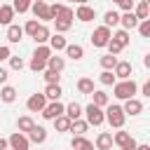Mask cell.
<instances>
[{
  "mask_svg": "<svg viewBox=\"0 0 150 150\" xmlns=\"http://www.w3.org/2000/svg\"><path fill=\"white\" fill-rule=\"evenodd\" d=\"M33 124H35V122H33V117H28V115H23V117H19V120H16V129H19L21 134H28Z\"/></svg>",
  "mask_w": 150,
  "mask_h": 150,
  "instance_id": "33",
  "label": "cell"
},
{
  "mask_svg": "<svg viewBox=\"0 0 150 150\" xmlns=\"http://www.w3.org/2000/svg\"><path fill=\"white\" fill-rule=\"evenodd\" d=\"M110 38H112V30H110L108 26H98V28H94V33H91V45L98 47V49H103Z\"/></svg>",
  "mask_w": 150,
  "mask_h": 150,
  "instance_id": "5",
  "label": "cell"
},
{
  "mask_svg": "<svg viewBox=\"0 0 150 150\" xmlns=\"http://www.w3.org/2000/svg\"><path fill=\"white\" fill-rule=\"evenodd\" d=\"M45 105H47V98H45V94H33V96L26 101V108H28L30 112H40Z\"/></svg>",
  "mask_w": 150,
  "mask_h": 150,
  "instance_id": "12",
  "label": "cell"
},
{
  "mask_svg": "<svg viewBox=\"0 0 150 150\" xmlns=\"http://www.w3.org/2000/svg\"><path fill=\"white\" fill-rule=\"evenodd\" d=\"M28 150H30V148H28Z\"/></svg>",
  "mask_w": 150,
  "mask_h": 150,
  "instance_id": "55",
  "label": "cell"
},
{
  "mask_svg": "<svg viewBox=\"0 0 150 150\" xmlns=\"http://www.w3.org/2000/svg\"><path fill=\"white\" fill-rule=\"evenodd\" d=\"M21 38H23V28L16 26V23H9L7 26V40L12 45H16V42H21Z\"/></svg>",
  "mask_w": 150,
  "mask_h": 150,
  "instance_id": "17",
  "label": "cell"
},
{
  "mask_svg": "<svg viewBox=\"0 0 150 150\" xmlns=\"http://www.w3.org/2000/svg\"><path fill=\"white\" fill-rule=\"evenodd\" d=\"M94 148H96V150H110V148H112V134H110V131H101V134L96 136Z\"/></svg>",
  "mask_w": 150,
  "mask_h": 150,
  "instance_id": "14",
  "label": "cell"
},
{
  "mask_svg": "<svg viewBox=\"0 0 150 150\" xmlns=\"http://www.w3.org/2000/svg\"><path fill=\"white\" fill-rule=\"evenodd\" d=\"M98 63H101L103 70H112L115 63H117V56H115V54H103V56L98 59Z\"/></svg>",
  "mask_w": 150,
  "mask_h": 150,
  "instance_id": "31",
  "label": "cell"
},
{
  "mask_svg": "<svg viewBox=\"0 0 150 150\" xmlns=\"http://www.w3.org/2000/svg\"><path fill=\"white\" fill-rule=\"evenodd\" d=\"M38 26H40V21H38V19H28V21H26V26H23V33H28V35L33 38V33L38 30Z\"/></svg>",
  "mask_w": 150,
  "mask_h": 150,
  "instance_id": "43",
  "label": "cell"
},
{
  "mask_svg": "<svg viewBox=\"0 0 150 150\" xmlns=\"http://www.w3.org/2000/svg\"><path fill=\"white\" fill-rule=\"evenodd\" d=\"M120 23H122L124 30H134L138 26V19H136L134 12H124V14H120Z\"/></svg>",
  "mask_w": 150,
  "mask_h": 150,
  "instance_id": "15",
  "label": "cell"
},
{
  "mask_svg": "<svg viewBox=\"0 0 150 150\" xmlns=\"http://www.w3.org/2000/svg\"><path fill=\"white\" fill-rule=\"evenodd\" d=\"M68 2H73V0H68Z\"/></svg>",
  "mask_w": 150,
  "mask_h": 150,
  "instance_id": "53",
  "label": "cell"
},
{
  "mask_svg": "<svg viewBox=\"0 0 150 150\" xmlns=\"http://www.w3.org/2000/svg\"><path fill=\"white\" fill-rule=\"evenodd\" d=\"M73 2H77V5H87L89 0H73Z\"/></svg>",
  "mask_w": 150,
  "mask_h": 150,
  "instance_id": "52",
  "label": "cell"
},
{
  "mask_svg": "<svg viewBox=\"0 0 150 150\" xmlns=\"http://www.w3.org/2000/svg\"><path fill=\"white\" fill-rule=\"evenodd\" d=\"M115 2H117V7H120L122 12H131V9H134V5H136L134 0H115Z\"/></svg>",
  "mask_w": 150,
  "mask_h": 150,
  "instance_id": "46",
  "label": "cell"
},
{
  "mask_svg": "<svg viewBox=\"0 0 150 150\" xmlns=\"http://www.w3.org/2000/svg\"><path fill=\"white\" fill-rule=\"evenodd\" d=\"M0 101L14 103V101H16V89H14L12 84H2V89H0Z\"/></svg>",
  "mask_w": 150,
  "mask_h": 150,
  "instance_id": "27",
  "label": "cell"
},
{
  "mask_svg": "<svg viewBox=\"0 0 150 150\" xmlns=\"http://www.w3.org/2000/svg\"><path fill=\"white\" fill-rule=\"evenodd\" d=\"M103 115H105V122H108L110 127H115V129H122V127H124V120H127V115H124L122 105L108 103V105H105V110H103Z\"/></svg>",
  "mask_w": 150,
  "mask_h": 150,
  "instance_id": "2",
  "label": "cell"
},
{
  "mask_svg": "<svg viewBox=\"0 0 150 150\" xmlns=\"http://www.w3.org/2000/svg\"><path fill=\"white\" fill-rule=\"evenodd\" d=\"M63 108H66V105H63L61 101H47V105H45L40 112H42V117H45V120H54V117L63 115Z\"/></svg>",
  "mask_w": 150,
  "mask_h": 150,
  "instance_id": "7",
  "label": "cell"
},
{
  "mask_svg": "<svg viewBox=\"0 0 150 150\" xmlns=\"http://www.w3.org/2000/svg\"><path fill=\"white\" fill-rule=\"evenodd\" d=\"M47 68H52V70L61 73V70L66 68V59H63V56H59V54H52V56L47 59Z\"/></svg>",
  "mask_w": 150,
  "mask_h": 150,
  "instance_id": "26",
  "label": "cell"
},
{
  "mask_svg": "<svg viewBox=\"0 0 150 150\" xmlns=\"http://www.w3.org/2000/svg\"><path fill=\"white\" fill-rule=\"evenodd\" d=\"M89 96H91V103H94V105H98V108H105V105L110 103L108 94H105V91H101V89H94Z\"/></svg>",
  "mask_w": 150,
  "mask_h": 150,
  "instance_id": "23",
  "label": "cell"
},
{
  "mask_svg": "<svg viewBox=\"0 0 150 150\" xmlns=\"http://www.w3.org/2000/svg\"><path fill=\"white\" fill-rule=\"evenodd\" d=\"M87 129H89L87 120H82V117H77V120H70V127H68V131H73L75 136H84V134H87Z\"/></svg>",
  "mask_w": 150,
  "mask_h": 150,
  "instance_id": "16",
  "label": "cell"
},
{
  "mask_svg": "<svg viewBox=\"0 0 150 150\" xmlns=\"http://www.w3.org/2000/svg\"><path fill=\"white\" fill-rule=\"evenodd\" d=\"M136 28H138V33H141L143 38H150V19H141Z\"/></svg>",
  "mask_w": 150,
  "mask_h": 150,
  "instance_id": "41",
  "label": "cell"
},
{
  "mask_svg": "<svg viewBox=\"0 0 150 150\" xmlns=\"http://www.w3.org/2000/svg\"><path fill=\"white\" fill-rule=\"evenodd\" d=\"M52 54H54V52H52V47H49V45H38V47H35V52H33V56H38V59H42V61H47Z\"/></svg>",
  "mask_w": 150,
  "mask_h": 150,
  "instance_id": "34",
  "label": "cell"
},
{
  "mask_svg": "<svg viewBox=\"0 0 150 150\" xmlns=\"http://www.w3.org/2000/svg\"><path fill=\"white\" fill-rule=\"evenodd\" d=\"M7 61H9V68H12V70H23V66H26L21 56H9Z\"/></svg>",
  "mask_w": 150,
  "mask_h": 150,
  "instance_id": "44",
  "label": "cell"
},
{
  "mask_svg": "<svg viewBox=\"0 0 150 150\" xmlns=\"http://www.w3.org/2000/svg\"><path fill=\"white\" fill-rule=\"evenodd\" d=\"M82 115L87 117V124H91V127H101V124L105 122L103 108H98V105H94V103L84 105V108H82Z\"/></svg>",
  "mask_w": 150,
  "mask_h": 150,
  "instance_id": "3",
  "label": "cell"
},
{
  "mask_svg": "<svg viewBox=\"0 0 150 150\" xmlns=\"http://www.w3.org/2000/svg\"><path fill=\"white\" fill-rule=\"evenodd\" d=\"M112 143L115 145H120V150H134L138 143H136V138L129 134V131H115V136H112Z\"/></svg>",
  "mask_w": 150,
  "mask_h": 150,
  "instance_id": "6",
  "label": "cell"
},
{
  "mask_svg": "<svg viewBox=\"0 0 150 150\" xmlns=\"http://www.w3.org/2000/svg\"><path fill=\"white\" fill-rule=\"evenodd\" d=\"M112 94H115V98H120V101L134 98V96L138 94V84L134 82V77H129V80H117V82L112 84Z\"/></svg>",
  "mask_w": 150,
  "mask_h": 150,
  "instance_id": "1",
  "label": "cell"
},
{
  "mask_svg": "<svg viewBox=\"0 0 150 150\" xmlns=\"http://www.w3.org/2000/svg\"><path fill=\"white\" fill-rule=\"evenodd\" d=\"M52 122H54V129H56V131H68V127H70V120H68L66 115H59V117H54Z\"/></svg>",
  "mask_w": 150,
  "mask_h": 150,
  "instance_id": "36",
  "label": "cell"
},
{
  "mask_svg": "<svg viewBox=\"0 0 150 150\" xmlns=\"http://www.w3.org/2000/svg\"><path fill=\"white\" fill-rule=\"evenodd\" d=\"M98 82H101L103 87H112V84L117 82V77L112 75V70H103V73L98 75Z\"/></svg>",
  "mask_w": 150,
  "mask_h": 150,
  "instance_id": "35",
  "label": "cell"
},
{
  "mask_svg": "<svg viewBox=\"0 0 150 150\" xmlns=\"http://www.w3.org/2000/svg\"><path fill=\"white\" fill-rule=\"evenodd\" d=\"M112 75L117 80H129L131 77V63L129 61H117L115 68H112Z\"/></svg>",
  "mask_w": 150,
  "mask_h": 150,
  "instance_id": "11",
  "label": "cell"
},
{
  "mask_svg": "<svg viewBox=\"0 0 150 150\" xmlns=\"http://www.w3.org/2000/svg\"><path fill=\"white\" fill-rule=\"evenodd\" d=\"M26 136H28V141H30V143H45V141H47V129H45V127H40V124H33V127H30V131H28Z\"/></svg>",
  "mask_w": 150,
  "mask_h": 150,
  "instance_id": "13",
  "label": "cell"
},
{
  "mask_svg": "<svg viewBox=\"0 0 150 150\" xmlns=\"http://www.w3.org/2000/svg\"><path fill=\"white\" fill-rule=\"evenodd\" d=\"M28 68H30L33 73H42V70L47 68V61H42V59H38V56H33V59H30V63H28Z\"/></svg>",
  "mask_w": 150,
  "mask_h": 150,
  "instance_id": "40",
  "label": "cell"
},
{
  "mask_svg": "<svg viewBox=\"0 0 150 150\" xmlns=\"http://www.w3.org/2000/svg\"><path fill=\"white\" fill-rule=\"evenodd\" d=\"M33 2H38V0H33Z\"/></svg>",
  "mask_w": 150,
  "mask_h": 150,
  "instance_id": "54",
  "label": "cell"
},
{
  "mask_svg": "<svg viewBox=\"0 0 150 150\" xmlns=\"http://www.w3.org/2000/svg\"><path fill=\"white\" fill-rule=\"evenodd\" d=\"M63 7H66V5H61V2H54V5H49V14H52V21H54V19H56V16L63 12Z\"/></svg>",
  "mask_w": 150,
  "mask_h": 150,
  "instance_id": "45",
  "label": "cell"
},
{
  "mask_svg": "<svg viewBox=\"0 0 150 150\" xmlns=\"http://www.w3.org/2000/svg\"><path fill=\"white\" fill-rule=\"evenodd\" d=\"M9 56H12V49H9L7 45H0V63H2V61H7Z\"/></svg>",
  "mask_w": 150,
  "mask_h": 150,
  "instance_id": "47",
  "label": "cell"
},
{
  "mask_svg": "<svg viewBox=\"0 0 150 150\" xmlns=\"http://www.w3.org/2000/svg\"><path fill=\"white\" fill-rule=\"evenodd\" d=\"M9 148V143H7V138H0V150H7Z\"/></svg>",
  "mask_w": 150,
  "mask_h": 150,
  "instance_id": "50",
  "label": "cell"
},
{
  "mask_svg": "<svg viewBox=\"0 0 150 150\" xmlns=\"http://www.w3.org/2000/svg\"><path fill=\"white\" fill-rule=\"evenodd\" d=\"M14 9H12V5H0V26H9L12 23V19H14Z\"/></svg>",
  "mask_w": 150,
  "mask_h": 150,
  "instance_id": "25",
  "label": "cell"
},
{
  "mask_svg": "<svg viewBox=\"0 0 150 150\" xmlns=\"http://www.w3.org/2000/svg\"><path fill=\"white\" fill-rule=\"evenodd\" d=\"M30 2H33V0H14V2H12V9L19 12V14H26V12L30 9Z\"/></svg>",
  "mask_w": 150,
  "mask_h": 150,
  "instance_id": "37",
  "label": "cell"
},
{
  "mask_svg": "<svg viewBox=\"0 0 150 150\" xmlns=\"http://www.w3.org/2000/svg\"><path fill=\"white\" fill-rule=\"evenodd\" d=\"M30 12H33V16H35L40 23H47V21H52V14H49V5H47V0L30 2Z\"/></svg>",
  "mask_w": 150,
  "mask_h": 150,
  "instance_id": "4",
  "label": "cell"
},
{
  "mask_svg": "<svg viewBox=\"0 0 150 150\" xmlns=\"http://www.w3.org/2000/svg\"><path fill=\"white\" fill-rule=\"evenodd\" d=\"M141 94H143L145 98H150V82H143V84H141Z\"/></svg>",
  "mask_w": 150,
  "mask_h": 150,
  "instance_id": "48",
  "label": "cell"
},
{
  "mask_svg": "<svg viewBox=\"0 0 150 150\" xmlns=\"http://www.w3.org/2000/svg\"><path fill=\"white\" fill-rule=\"evenodd\" d=\"M134 150H150V145H145V143H143V145H136Z\"/></svg>",
  "mask_w": 150,
  "mask_h": 150,
  "instance_id": "51",
  "label": "cell"
},
{
  "mask_svg": "<svg viewBox=\"0 0 150 150\" xmlns=\"http://www.w3.org/2000/svg\"><path fill=\"white\" fill-rule=\"evenodd\" d=\"M105 47H108V54H115V56H117V54H120V52H122V49H124V47H122V45H120V42H117V40H115V38H110V40H108V45H105Z\"/></svg>",
  "mask_w": 150,
  "mask_h": 150,
  "instance_id": "42",
  "label": "cell"
},
{
  "mask_svg": "<svg viewBox=\"0 0 150 150\" xmlns=\"http://www.w3.org/2000/svg\"><path fill=\"white\" fill-rule=\"evenodd\" d=\"M70 26H73L70 19H54V28H56V33H66V30H70Z\"/></svg>",
  "mask_w": 150,
  "mask_h": 150,
  "instance_id": "38",
  "label": "cell"
},
{
  "mask_svg": "<svg viewBox=\"0 0 150 150\" xmlns=\"http://www.w3.org/2000/svg\"><path fill=\"white\" fill-rule=\"evenodd\" d=\"M122 110H124V115H131V117H136V115H141V112H143V103H141V101L134 96V98H127V101H124Z\"/></svg>",
  "mask_w": 150,
  "mask_h": 150,
  "instance_id": "10",
  "label": "cell"
},
{
  "mask_svg": "<svg viewBox=\"0 0 150 150\" xmlns=\"http://www.w3.org/2000/svg\"><path fill=\"white\" fill-rule=\"evenodd\" d=\"M49 35H52V30L47 28V23H40V26H38V30L33 33V40H35L38 45H47Z\"/></svg>",
  "mask_w": 150,
  "mask_h": 150,
  "instance_id": "18",
  "label": "cell"
},
{
  "mask_svg": "<svg viewBox=\"0 0 150 150\" xmlns=\"http://www.w3.org/2000/svg\"><path fill=\"white\" fill-rule=\"evenodd\" d=\"M7 143H9V148H12V150H28V148H30L28 136H26V134H21V131H14V134L7 138Z\"/></svg>",
  "mask_w": 150,
  "mask_h": 150,
  "instance_id": "8",
  "label": "cell"
},
{
  "mask_svg": "<svg viewBox=\"0 0 150 150\" xmlns=\"http://www.w3.org/2000/svg\"><path fill=\"white\" fill-rule=\"evenodd\" d=\"M117 23H120V14H117L115 9H108V12L103 14V26L112 28V26H117Z\"/></svg>",
  "mask_w": 150,
  "mask_h": 150,
  "instance_id": "30",
  "label": "cell"
},
{
  "mask_svg": "<svg viewBox=\"0 0 150 150\" xmlns=\"http://www.w3.org/2000/svg\"><path fill=\"white\" fill-rule=\"evenodd\" d=\"M131 12L136 14V19H138V21H141V19H148V16H150V5L138 0V5H134V9H131Z\"/></svg>",
  "mask_w": 150,
  "mask_h": 150,
  "instance_id": "28",
  "label": "cell"
},
{
  "mask_svg": "<svg viewBox=\"0 0 150 150\" xmlns=\"http://www.w3.org/2000/svg\"><path fill=\"white\" fill-rule=\"evenodd\" d=\"M42 94H45V98H47V101H59V98H61V94H63V89H61V84H47Z\"/></svg>",
  "mask_w": 150,
  "mask_h": 150,
  "instance_id": "22",
  "label": "cell"
},
{
  "mask_svg": "<svg viewBox=\"0 0 150 150\" xmlns=\"http://www.w3.org/2000/svg\"><path fill=\"white\" fill-rule=\"evenodd\" d=\"M70 148H73V150H94V143H91L89 138H84V136H73Z\"/></svg>",
  "mask_w": 150,
  "mask_h": 150,
  "instance_id": "20",
  "label": "cell"
},
{
  "mask_svg": "<svg viewBox=\"0 0 150 150\" xmlns=\"http://www.w3.org/2000/svg\"><path fill=\"white\" fill-rule=\"evenodd\" d=\"M66 56L68 59H73V61H80L82 56H84V47L82 45H66Z\"/></svg>",
  "mask_w": 150,
  "mask_h": 150,
  "instance_id": "21",
  "label": "cell"
},
{
  "mask_svg": "<svg viewBox=\"0 0 150 150\" xmlns=\"http://www.w3.org/2000/svg\"><path fill=\"white\" fill-rule=\"evenodd\" d=\"M77 91L80 94H91L94 91V80L91 77H80L77 80Z\"/></svg>",
  "mask_w": 150,
  "mask_h": 150,
  "instance_id": "29",
  "label": "cell"
},
{
  "mask_svg": "<svg viewBox=\"0 0 150 150\" xmlns=\"http://www.w3.org/2000/svg\"><path fill=\"white\" fill-rule=\"evenodd\" d=\"M75 19H80L82 23H89V21L96 19V9L89 7V5H80V7L75 9Z\"/></svg>",
  "mask_w": 150,
  "mask_h": 150,
  "instance_id": "9",
  "label": "cell"
},
{
  "mask_svg": "<svg viewBox=\"0 0 150 150\" xmlns=\"http://www.w3.org/2000/svg\"><path fill=\"white\" fill-rule=\"evenodd\" d=\"M49 47H52V52H61V49H66V38H63V33H54V35H49Z\"/></svg>",
  "mask_w": 150,
  "mask_h": 150,
  "instance_id": "19",
  "label": "cell"
},
{
  "mask_svg": "<svg viewBox=\"0 0 150 150\" xmlns=\"http://www.w3.org/2000/svg\"><path fill=\"white\" fill-rule=\"evenodd\" d=\"M42 77H45L47 84H59V82H61V73H56V70H52V68H45V70H42Z\"/></svg>",
  "mask_w": 150,
  "mask_h": 150,
  "instance_id": "32",
  "label": "cell"
},
{
  "mask_svg": "<svg viewBox=\"0 0 150 150\" xmlns=\"http://www.w3.org/2000/svg\"><path fill=\"white\" fill-rule=\"evenodd\" d=\"M7 77H9V70L0 66V84H5V82H7Z\"/></svg>",
  "mask_w": 150,
  "mask_h": 150,
  "instance_id": "49",
  "label": "cell"
},
{
  "mask_svg": "<svg viewBox=\"0 0 150 150\" xmlns=\"http://www.w3.org/2000/svg\"><path fill=\"white\" fill-rule=\"evenodd\" d=\"M63 115H66L68 120H77V117H82V105H80L77 101H73V103H68V105L63 108Z\"/></svg>",
  "mask_w": 150,
  "mask_h": 150,
  "instance_id": "24",
  "label": "cell"
},
{
  "mask_svg": "<svg viewBox=\"0 0 150 150\" xmlns=\"http://www.w3.org/2000/svg\"><path fill=\"white\" fill-rule=\"evenodd\" d=\"M112 38H115V40H117L122 47H127V45L131 42V38H129V30H124V28H120L117 33H112Z\"/></svg>",
  "mask_w": 150,
  "mask_h": 150,
  "instance_id": "39",
  "label": "cell"
}]
</instances>
